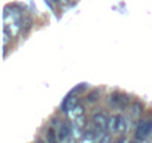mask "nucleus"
<instances>
[{"mask_svg": "<svg viewBox=\"0 0 152 143\" xmlns=\"http://www.w3.org/2000/svg\"><path fill=\"white\" fill-rule=\"evenodd\" d=\"M152 134V119L149 116L142 118L139 121V125L136 128V139L137 140H145L146 137H149Z\"/></svg>", "mask_w": 152, "mask_h": 143, "instance_id": "nucleus-1", "label": "nucleus"}, {"mask_svg": "<svg viewBox=\"0 0 152 143\" xmlns=\"http://www.w3.org/2000/svg\"><path fill=\"white\" fill-rule=\"evenodd\" d=\"M127 131V122L124 116L121 115H113L109 119V133L112 134H124Z\"/></svg>", "mask_w": 152, "mask_h": 143, "instance_id": "nucleus-2", "label": "nucleus"}, {"mask_svg": "<svg viewBox=\"0 0 152 143\" xmlns=\"http://www.w3.org/2000/svg\"><path fill=\"white\" fill-rule=\"evenodd\" d=\"M143 110H145V104L140 100H136L131 107H130V118L131 121H140L143 116Z\"/></svg>", "mask_w": 152, "mask_h": 143, "instance_id": "nucleus-3", "label": "nucleus"}, {"mask_svg": "<svg viewBox=\"0 0 152 143\" xmlns=\"http://www.w3.org/2000/svg\"><path fill=\"white\" fill-rule=\"evenodd\" d=\"M76 106H78V96L73 94V93H70V94L63 100V103H61V110L69 113V112H70L72 109H75Z\"/></svg>", "mask_w": 152, "mask_h": 143, "instance_id": "nucleus-4", "label": "nucleus"}, {"mask_svg": "<svg viewBox=\"0 0 152 143\" xmlns=\"http://www.w3.org/2000/svg\"><path fill=\"white\" fill-rule=\"evenodd\" d=\"M121 98H122V93L121 91H113L109 94L107 98V106L109 109H119L121 107Z\"/></svg>", "mask_w": 152, "mask_h": 143, "instance_id": "nucleus-5", "label": "nucleus"}, {"mask_svg": "<svg viewBox=\"0 0 152 143\" xmlns=\"http://www.w3.org/2000/svg\"><path fill=\"white\" fill-rule=\"evenodd\" d=\"M57 134H58V140H60V142H64V140L72 134V128H70V125H69L67 122H63V124L60 125Z\"/></svg>", "mask_w": 152, "mask_h": 143, "instance_id": "nucleus-6", "label": "nucleus"}, {"mask_svg": "<svg viewBox=\"0 0 152 143\" xmlns=\"http://www.w3.org/2000/svg\"><path fill=\"white\" fill-rule=\"evenodd\" d=\"M46 139H48V143H58V134H55V130L52 127H49L46 130Z\"/></svg>", "mask_w": 152, "mask_h": 143, "instance_id": "nucleus-7", "label": "nucleus"}, {"mask_svg": "<svg viewBox=\"0 0 152 143\" xmlns=\"http://www.w3.org/2000/svg\"><path fill=\"white\" fill-rule=\"evenodd\" d=\"M84 115V107L78 103V106H76L75 109H72L70 112H69V116H72L73 119H76V118H79V116H82Z\"/></svg>", "mask_w": 152, "mask_h": 143, "instance_id": "nucleus-8", "label": "nucleus"}, {"mask_svg": "<svg viewBox=\"0 0 152 143\" xmlns=\"http://www.w3.org/2000/svg\"><path fill=\"white\" fill-rule=\"evenodd\" d=\"M100 91L102 90H94V91H91L85 98H87V101L88 103H94V101H97L99 98H100Z\"/></svg>", "mask_w": 152, "mask_h": 143, "instance_id": "nucleus-9", "label": "nucleus"}, {"mask_svg": "<svg viewBox=\"0 0 152 143\" xmlns=\"http://www.w3.org/2000/svg\"><path fill=\"white\" fill-rule=\"evenodd\" d=\"M33 27V18L31 17H26V20L23 21V33H28V30Z\"/></svg>", "mask_w": 152, "mask_h": 143, "instance_id": "nucleus-10", "label": "nucleus"}, {"mask_svg": "<svg viewBox=\"0 0 152 143\" xmlns=\"http://www.w3.org/2000/svg\"><path fill=\"white\" fill-rule=\"evenodd\" d=\"M87 90V84H79L78 87H75L73 90H72V93L73 94H79V93H84Z\"/></svg>", "mask_w": 152, "mask_h": 143, "instance_id": "nucleus-11", "label": "nucleus"}, {"mask_svg": "<svg viewBox=\"0 0 152 143\" xmlns=\"http://www.w3.org/2000/svg\"><path fill=\"white\" fill-rule=\"evenodd\" d=\"M97 143H110V136H109V134H104Z\"/></svg>", "mask_w": 152, "mask_h": 143, "instance_id": "nucleus-12", "label": "nucleus"}, {"mask_svg": "<svg viewBox=\"0 0 152 143\" xmlns=\"http://www.w3.org/2000/svg\"><path fill=\"white\" fill-rule=\"evenodd\" d=\"M124 140H125V139H124V137H121V139H119V140H118L116 143H124Z\"/></svg>", "mask_w": 152, "mask_h": 143, "instance_id": "nucleus-13", "label": "nucleus"}, {"mask_svg": "<svg viewBox=\"0 0 152 143\" xmlns=\"http://www.w3.org/2000/svg\"><path fill=\"white\" fill-rule=\"evenodd\" d=\"M130 143H139V142H137V140H133V142H130Z\"/></svg>", "mask_w": 152, "mask_h": 143, "instance_id": "nucleus-14", "label": "nucleus"}, {"mask_svg": "<svg viewBox=\"0 0 152 143\" xmlns=\"http://www.w3.org/2000/svg\"><path fill=\"white\" fill-rule=\"evenodd\" d=\"M37 143H45V142H42V140H39V142H37Z\"/></svg>", "mask_w": 152, "mask_h": 143, "instance_id": "nucleus-15", "label": "nucleus"}]
</instances>
